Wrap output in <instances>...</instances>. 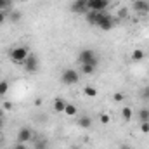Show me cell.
I'll use <instances>...</instances> for the list:
<instances>
[{"instance_id": "1", "label": "cell", "mask_w": 149, "mask_h": 149, "mask_svg": "<svg viewBox=\"0 0 149 149\" xmlns=\"http://www.w3.org/2000/svg\"><path fill=\"white\" fill-rule=\"evenodd\" d=\"M78 63H80V66L81 64H94V66H97L99 64V59H97L95 50L94 49H83V50H80Z\"/></svg>"}, {"instance_id": "2", "label": "cell", "mask_w": 149, "mask_h": 149, "mask_svg": "<svg viewBox=\"0 0 149 149\" xmlns=\"http://www.w3.org/2000/svg\"><path fill=\"white\" fill-rule=\"evenodd\" d=\"M10 61L12 63H16V64H24V61L28 59V56H30V52H28V47H14L12 50H10Z\"/></svg>"}, {"instance_id": "3", "label": "cell", "mask_w": 149, "mask_h": 149, "mask_svg": "<svg viewBox=\"0 0 149 149\" xmlns=\"http://www.w3.org/2000/svg\"><path fill=\"white\" fill-rule=\"evenodd\" d=\"M114 23H116V19L113 17L111 14H108L104 10V12H99V19H97V24L95 26H99L102 31H109V30L114 28Z\"/></svg>"}, {"instance_id": "4", "label": "cell", "mask_w": 149, "mask_h": 149, "mask_svg": "<svg viewBox=\"0 0 149 149\" xmlns=\"http://www.w3.org/2000/svg\"><path fill=\"white\" fill-rule=\"evenodd\" d=\"M78 80H80V74L76 73V70L68 68L61 73V81L64 85H74V83H78Z\"/></svg>"}, {"instance_id": "5", "label": "cell", "mask_w": 149, "mask_h": 149, "mask_svg": "<svg viewBox=\"0 0 149 149\" xmlns=\"http://www.w3.org/2000/svg\"><path fill=\"white\" fill-rule=\"evenodd\" d=\"M88 10H95V12H104L109 5V0H87Z\"/></svg>"}, {"instance_id": "6", "label": "cell", "mask_w": 149, "mask_h": 149, "mask_svg": "<svg viewBox=\"0 0 149 149\" xmlns=\"http://www.w3.org/2000/svg\"><path fill=\"white\" fill-rule=\"evenodd\" d=\"M31 139H33V130H31L30 127L19 128V132H17V142H19V144H26V142H30Z\"/></svg>"}, {"instance_id": "7", "label": "cell", "mask_w": 149, "mask_h": 149, "mask_svg": "<svg viewBox=\"0 0 149 149\" xmlns=\"http://www.w3.org/2000/svg\"><path fill=\"white\" fill-rule=\"evenodd\" d=\"M71 12H74V14H87L88 12L87 0H74L71 3Z\"/></svg>"}, {"instance_id": "8", "label": "cell", "mask_w": 149, "mask_h": 149, "mask_svg": "<svg viewBox=\"0 0 149 149\" xmlns=\"http://www.w3.org/2000/svg\"><path fill=\"white\" fill-rule=\"evenodd\" d=\"M23 66H24V70H26L28 73H35V71L38 70V57L37 56H33V54H30Z\"/></svg>"}, {"instance_id": "9", "label": "cell", "mask_w": 149, "mask_h": 149, "mask_svg": "<svg viewBox=\"0 0 149 149\" xmlns=\"http://www.w3.org/2000/svg\"><path fill=\"white\" fill-rule=\"evenodd\" d=\"M132 9L139 14H148L149 12V2L148 0H135L132 3Z\"/></svg>"}, {"instance_id": "10", "label": "cell", "mask_w": 149, "mask_h": 149, "mask_svg": "<svg viewBox=\"0 0 149 149\" xmlns=\"http://www.w3.org/2000/svg\"><path fill=\"white\" fill-rule=\"evenodd\" d=\"M144 57H146V52L142 49H134L130 54V61H134V63H141V61H144Z\"/></svg>"}, {"instance_id": "11", "label": "cell", "mask_w": 149, "mask_h": 149, "mask_svg": "<svg viewBox=\"0 0 149 149\" xmlns=\"http://www.w3.org/2000/svg\"><path fill=\"white\" fill-rule=\"evenodd\" d=\"M76 123L80 128H90L92 127V118L90 116H78L76 118Z\"/></svg>"}, {"instance_id": "12", "label": "cell", "mask_w": 149, "mask_h": 149, "mask_svg": "<svg viewBox=\"0 0 149 149\" xmlns=\"http://www.w3.org/2000/svg\"><path fill=\"white\" fill-rule=\"evenodd\" d=\"M66 101L64 99H61V97H56L54 99V111L56 113H64V109H66Z\"/></svg>"}, {"instance_id": "13", "label": "cell", "mask_w": 149, "mask_h": 149, "mask_svg": "<svg viewBox=\"0 0 149 149\" xmlns=\"http://www.w3.org/2000/svg\"><path fill=\"white\" fill-rule=\"evenodd\" d=\"M97 19H99V12H95V10H88L87 12V23L88 24H97Z\"/></svg>"}, {"instance_id": "14", "label": "cell", "mask_w": 149, "mask_h": 149, "mask_svg": "<svg viewBox=\"0 0 149 149\" xmlns=\"http://www.w3.org/2000/svg\"><path fill=\"white\" fill-rule=\"evenodd\" d=\"M132 116H134V111H132L130 106H125V108L121 109V118H123V121H130Z\"/></svg>"}, {"instance_id": "15", "label": "cell", "mask_w": 149, "mask_h": 149, "mask_svg": "<svg viewBox=\"0 0 149 149\" xmlns=\"http://www.w3.org/2000/svg\"><path fill=\"white\" fill-rule=\"evenodd\" d=\"M76 113H78L76 106L71 104V102H68V104H66V109H64V114H66V116H76Z\"/></svg>"}, {"instance_id": "16", "label": "cell", "mask_w": 149, "mask_h": 149, "mask_svg": "<svg viewBox=\"0 0 149 149\" xmlns=\"http://www.w3.org/2000/svg\"><path fill=\"white\" fill-rule=\"evenodd\" d=\"M128 17V7H120L116 12V19H127Z\"/></svg>"}, {"instance_id": "17", "label": "cell", "mask_w": 149, "mask_h": 149, "mask_svg": "<svg viewBox=\"0 0 149 149\" xmlns=\"http://www.w3.org/2000/svg\"><path fill=\"white\" fill-rule=\"evenodd\" d=\"M21 16H23V14H21L19 10H10V12H7V19H10V21H14V23L19 21Z\"/></svg>"}, {"instance_id": "18", "label": "cell", "mask_w": 149, "mask_h": 149, "mask_svg": "<svg viewBox=\"0 0 149 149\" xmlns=\"http://www.w3.org/2000/svg\"><path fill=\"white\" fill-rule=\"evenodd\" d=\"M83 94H85L87 97H95V95H97V88H95V87L87 85V87L83 88Z\"/></svg>"}, {"instance_id": "19", "label": "cell", "mask_w": 149, "mask_h": 149, "mask_svg": "<svg viewBox=\"0 0 149 149\" xmlns=\"http://www.w3.org/2000/svg\"><path fill=\"white\" fill-rule=\"evenodd\" d=\"M95 68L97 66H94V64H81V73L83 74H94Z\"/></svg>"}, {"instance_id": "20", "label": "cell", "mask_w": 149, "mask_h": 149, "mask_svg": "<svg viewBox=\"0 0 149 149\" xmlns=\"http://www.w3.org/2000/svg\"><path fill=\"white\" fill-rule=\"evenodd\" d=\"M139 120H141V123L142 121H149V108H142L139 111Z\"/></svg>"}, {"instance_id": "21", "label": "cell", "mask_w": 149, "mask_h": 149, "mask_svg": "<svg viewBox=\"0 0 149 149\" xmlns=\"http://www.w3.org/2000/svg\"><path fill=\"white\" fill-rule=\"evenodd\" d=\"M7 90H9V81H7V80H2V81H0V95L3 97V95L7 94Z\"/></svg>"}, {"instance_id": "22", "label": "cell", "mask_w": 149, "mask_h": 149, "mask_svg": "<svg viewBox=\"0 0 149 149\" xmlns=\"http://www.w3.org/2000/svg\"><path fill=\"white\" fill-rule=\"evenodd\" d=\"M99 121H101L102 125H108V123L111 121V116H109L108 113H101V114H99Z\"/></svg>"}, {"instance_id": "23", "label": "cell", "mask_w": 149, "mask_h": 149, "mask_svg": "<svg viewBox=\"0 0 149 149\" xmlns=\"http://www.w3.org/2000/svg\"><path fill=\"white\" fill-rule=\"evenodd\" d=\"M12 0H0V10H10Z\"/></svg>"}, {"instance_id": "24", "label": "cell", "mask_w": 149, "mask_h": 149, "mask_svg": "<svg viewBox=\"0 0 149 149\" xmlns=\"http://www.w3.org/2000/svg\"><path fill=\"white\" fill-rule=\"evenodd\" d=\"M49 148V144H47V141H37V144H35V149H47Z\"/></svg>"}, {"instance_id": "25", "label": "cell", "mask_w": 149, "mask_h": 149, "mask_svg": "<svg viewBox=\"0 0 149 149\" xmlns=\"http://www.w3.org/2000/svg\"><path fill=\"white\" fill-rule=\"evenodd\" d=\"M141 97H142L144 101H149V85H148V87H144V88L141 90Z\"/></svg>"}, {"instance_id": "26", "label": "cell", "mask_w": 149, "mask_h": 149, "mask_svg": "<svg viewBox=\"0 0 149 149\" xmlns=\"http://www.w3.org/2000/svg\"><path fill=\"white\" fill-rule=\"evenodd\" d=\"M141 132L142 134H149V121H142L141 123Z\"/></svg>"}, {"instance_id": "27", "label": "cell", "mask_w": 149, "mask_h": 149, "mask_svg": "<svg viewBox=\"0 0 149 149\" xmlns=\"http://www.w3.org/2000/svg\"><path fill=\"white\" fill-rule=\"evenodd\" d=\"M113 99H114L116 102H123V99H125V95H123L121 92H116V94L113 95Z\"/></svg>"}, {"instance_id": "28", "label": "cell", "mask_w": 149, "mask_h": 149, "mask_svg": "<svg viewBox=\"0 0 149 149\" xmlns=\"http://www.w3.org/2000/svg\"><path fill=\"white\" fill-rule=\"evenodd\" d=\"M5 19H7V10H0V24L5 23Z\"/></svg>"}, {"instance_id": "29", "label": "cell", "mask_w": 149, "mask_h": 149, "mask_svg": "<svg viewBox=\"0 0 149 149\" xmlns=\"http://www.w3.org/2000/svg\"><path fill=\"white\" fill-rule=\"evenodd\" d=\"M3 109L5 111H10L12 109V102H3Z\"/></svg>"}, {"instance_id": "30", "label": "cell", "mask_w": 149, "mask_h": 149, "mask_svg": "<svg viewBox=\"0 0 149 149\" xmlns=\"http://www.w3.org/2000/svg\"><path fill=\"white\" fill-rule=\"evenodd\" d=\"M42 102H43L42 97H37V99H35V106H42Z\"/></svg>"}, {"instance_id": "31", "label": "cell", "mask_w": 149, "mask_h": 149, "mask_svg": "<svg viewBox=\"0 0 149 149\" xmlns=\"http://www.w3.org/2000/svg\"><path fill=\"white\" fill-rule=\"evenodd\" d=\"M120 149H134V148H132L130 144H121V146H120Z\"/></svg>"}, {"instance_id": "32", "label": "cell", "mask_w": 149, "mask_h": 149, "mask_svg": "<svg viewBox=\"0 0 149 149\" xmlns=\"http://www.w3.org/2000/svg\"><path fill=\"white\" fill-rule=\"evenodd\" d=\"M3 127V116H0V128Z\"/></svg>"}, {"instance_id": "33", "label": "cell", "mask_w": 149, "mask_h": 149, "mask_svg": "<svg viewBox=\"0 0 149 149\" xmlns=\"http://www.w3.org/2000/svg\"><path fill=\"white\" fill-rule=\"evenodd\" d=\"M0 116H3V113H2V109H0Z\"/></svg>"}, {"instance_id": "34", "label": "cell", "mask_w": 149, "mask_h": 149, "mask_svg": "<svg viewBox=\"0 0 149 149\" xmlns=\"http://www.w3.org/2000/svg\"><path fill=\"white\" fill-rule=\"evenodd\" d=\"M71 149H80V148H71Z\"/></svg>"}, {"instance_id": "35", "label": "cell", "mask_w": 149, "mask_h": 149, "mask_svg": "<svg viewBox=\"0 0 149 149\" xmlns=\"http://www.w3.org/2000/svg\"><path fill=\"white\" fill-rule=\"evenodd\" d=\"M14 149H16V148H14Z\"/></svg>"}]
</instances>
